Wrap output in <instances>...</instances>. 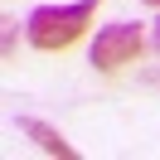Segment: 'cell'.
Returning <instances> with one entry per match:
<instances>
[{"instance_id":"obj_1","label":"cell","mask_w":160,"mask_h":160,"mask_svg":"<svg viewBox=\"0 0 160 160\" xmlns=\"http://www.w3.org/2000/svg\"><path fill=\"white\" fill-rule=\"evenodd\" d=\"M102 0H73V5H39V10L24 20V34H29L34 49H68L82 34V24L92 20Z\"/></svg>"},{"instance_id":"obj_2","label":"cell","mask_w":160,"mask_h":160,"mask_svg":"<svg viewBox=\"0 0 160 160\" xmlns=\"http://www.w3.org/2000/svg\"><path fill=\"white\" fill-rule=\"evenodd\" d=\"M141 53V24L131 20H117V24H102L97 39H92V63H97L102 73L121 68V63H131Z\"/></svg>"},{"instance_id":"obj_3","label":"cell","mask_w":160,"mask_h":160,"mask_svg":"<svg viewBox=\"0 0 160 160\" xmlns=\"http://www.w3.org/2000/svg\"><path fill=\"white\" fill-rule=\"evenodd\" d=\"M15 131H20V136H29L34 146L44 150V155H58V160H78V150H73L68 141H63L58 131L49 126V121H39V117H15Z\"/></svg>"},{"instance_id":"obj_4","label":"cell","mask_w":160,"mask_h":160,"mask_svg":"<svg viewBox=\"0 0 160 160\" xmlns=\"http://www.w3.org/2000/svg\"><path fill=\"white\" fill-rule=\"evenodd\" d=\"M0 44H5V58H10V53H15V20H10V15L0 20Z\"/></svg>"},{"instance_id":"obj_5","label":"cell","mask_w":160,"mask_h":160,"mask_svg":"<svg viewBox=\"0 0 160 160\" xmlns=\"http://www.w3.org/2000/svg\"><path fill=\"white\" fill-rule=\"evenodd\" d=\"M155 49H160V20H155Z\"/></svg>"},{"instance_id":"obj_6","label":"cell","mask_w":160,"mask_h":160,"mask_svg":"<svg viewBox=\"0 0 160 160\" xmlns=\"http://www.w3.org/2000/svg\"><path fill=\"white\" fill-rule=\"evenodd\" d=\"M146 5H160V0H146Z\"/></svg>"}]
</instances>
